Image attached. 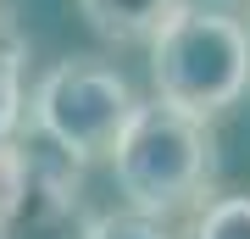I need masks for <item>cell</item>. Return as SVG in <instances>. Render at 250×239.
I'll return each mask as SVG.
<instances>
[{"instance_id": "cell-1", "label": "cell", "mask_w": 250, "mask_h": 239, "mask_svg": "<svg viewBox=\"0 0 250 239\" xmlns=\"http://www.w3.org/2000/svg\"><path fill=\"white\" fill-rule=\"evenodd\" d=\"M156 100L200 123L223 117L250 89V28L228 11L178 6L150 39Z\"/></svg>"}, {"instance_id": "cell-2", "label": "cell", "mask_w": 250, "mask_h": 239, "mask_svg": "<svg viewBox=\"0 0 250 239\" xmlns=\"http://www.w3.org/2000/svg\"><path fill=\"white\" fill-rule=\"evenodd\" d=\"M211 151H217L211 128L200 117L172 111L161 100H139L106 161L117 173V189L128 195V206L139 217H167L206 195L211 167H217Z\"/></svg>"}, {"instance_id": "cell-3", "label": "cell", "mask_w": 250, "mask_h": 239, "mask_svg": "<svg viewBox=\"0 0 250 239\" xmlns=\"http://www.w3.org/2000/svg\"><path fill=\"white\" fill-rule=\"evenodd\" d=\"M134 106H139V95L117 67L95 62V56H72V62H56L39 78L34 100H28V123L67 161H95V156L117 151Z\"/></svg>"}, {"instance_id": "cell-4", "label": "cell", "mask_w": 250, "mask_h": 239, "mask_svg": "<svg viewBox=\"0 0 250 239\" xmlns=\"http://www.w3.org/2000/svg\"><path fill=\"white\" fill-rule=\"evenodd\" d=\"M89 234V217L78 206V189H72L67 173H56L50 161L28 156V178L22 195L0 217V239H83Z\"/></svg>"}, {"instance_id": "cell-5", "label": "cell", "mask_w": 250, "mask_h": 239, "mask_svg": "<svg viewBox=\"0 0 250 239\" xmlns=\"http://www.w3.org/2000/svg\"><path fill=\"white\" fill-rule=\"evenodd\" d=\"M184 0H78V11L89 17V28L100 39L117 44H145L156 39V28L178 11Z\"/></svg>"}, {"instance_id": "cell-6", "label": "cell", "mask_w": 250, "mask_h": 239, "mask_svg": "<svg viewBox=\"0 0 250 239\" xmlns=\"http://www.w3.org/2000/svg\"><path fill=\"white\" fill-rule=\"evenodd\" d=\"M22 62H28V39L17 17L0 6V145H17L22 128Z\"/></svg>"}, {"instance_id": "cell-7", "label": "cell", "mask_w": 250, "mask_h": 239, "mask_svg": "<svg viewBox=\"0 0 250 239\" xmlns=\"http://www.w3.org/2000/svg\"><path fill=\"white\" fill-rule=\"evenodd\" d=\"M195 239H250V195H217L200 206Z\"/></svg>"}, {"instance_id": "cell-8", "label": "cell", "mask_w": 250, "mask_h": 239, "mask_svg": "<svg viewBox=\"0 0 250 239\" xmlns=\"http://www.w3.org/2000/svg\"><path fill=\"white\" fill-rule=\"evenodd\" d=\"M83 239H167V234L139 212H106V217H89V234Z\"/></svg>"}, {"instance_id": "cell-9", "label": "cell", "mask_w": 250, "mask_h": 239, "mask_svg": "<svg viewBox=\"0 0 250 239\" xmlns=\"http://www.w3.org/2000/svg\"><path fill=\"white\" fill-rule=\"evenodd\" d=\"M22 178H28V151H17V145H0V217L17 206Z\"/></svg>"}]
</instances>
